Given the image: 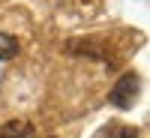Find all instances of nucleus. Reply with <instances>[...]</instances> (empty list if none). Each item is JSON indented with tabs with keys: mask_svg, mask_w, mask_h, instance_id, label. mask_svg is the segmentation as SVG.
Instances as JSON below:
<instances>
[{
	"mask_svg": "<svg viewBox=\"0 0 150 138\" xmlns=\"http://www.w3.org/2000/svg\"><path fill=\"white\" fill-rule=\"evenodd\" d=\"M0 138H36V126L30 120H6L0 126Z\"/></svg>",
	"mask_w": 150,
	"mask_h": 138,
	"instance_id": "obj_2",
	"label": "nucleus"
},
{
	"mask_svg": "<svg viewBox=\"0 0 150 138\" xmlns=\"http://www.w3.org/2000/svg\"><path fill=\"white\" fill-rule=\"evenodd\" d=\"M138 90H141V78H138V72H123L117 84L111 87V93H108V102L120 108V111H126L135 105V99H138Z\"/></svg>",
	"mask_w": 150,
	"mask_h": 138,
	"instance_id": "obj_1",
	"label": "nucleus"
},
{
	"mask_svg": "<svg viewBox=\"0 0 150 138\" xmlns=\"http://www.w3.org/2000/svg\"><path fill=\"white\" fill-rule=\"evenodd\" d=\"M18 51H21V45H18V39H15V36L0 33V63H3V60L18 57Z\"/></svg>",
	"mask_w": 150,
	"mask_h": 138,
	"instance_id": "obj_3",
	"label": "nucleus"
},
{
	"mask_svg": "<svg viewBox=\"0 0 150 138\" xmlns=\"http://www.w3.org/2000/svg\"><path fill=\"white\" fill-rule=\"evenodd\" d=\"M108 135L111 138H138V129H132V126H114Z\"/></svg>",
	"mask_w": 150,
	"mask_h": 138,
	"instance_id": "obj_4",
	"label": "nucleus"
}]
</instances>
